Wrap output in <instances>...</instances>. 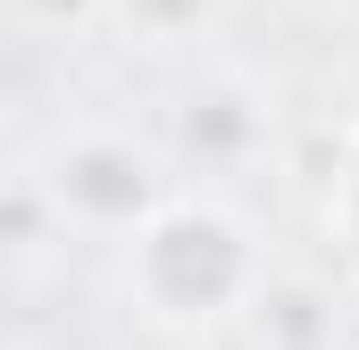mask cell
<instances>
[{"instance_id":"3","label":"cell","mask_w":359,"mask_h":350,"mask_svg":"<svg viewBox=\"0 0 359 350\" xmlns=\"http://www.w3.org/2000/svg\"><path fill=\"white\" fill-rule=\"evenodd\" d=\"M259 134H268V117H259V92L251 84H201V92H184V108H176V142L201 167L251 159Z\"/></svg>"},{"instance_id":"1","label":"cell","mask_w":359,"mask_h":350,"mask_svg":"<svg viewBox=\"0 0 359 350\" xmlns=\"http://www.w3.org/2000/svg\"><path fill=\"white\" fill-rule=\"evenodd\" d=\"M259 284H268V267L251 251V225L217 200H168L126 242V292L159 326H217V317L251 309Z\"/></svg>"},{"instance_id":"6","label":"cell","mask_w":359,"mask_h":350,"mask_svg":"<svg viewBox=\"0 0 359 350\" xmlns=\"http://www.w3.org/2000/svg\"><path fill=\"white\" fill-rule=\"evenodd\" d=\"M34 17H50V25H92L100 8H117V0H25Z\"/></svg>"},{"instance_id":"5","label":"cell","mask_w":359,"mask_h":350,"mask_svg":"<svg viewBox=\"0 0 359 350\" xmlns=\"http://www.w3.org/2000/svg\"><path fill=\"white\" fill-rule=\"evenodd\" d=\"M117 8H126V25H142V34L176 42V34L201 25V8H209V0H117Z\"/></svg>"},{"instance_id":"2","label":"cell","mask_w":359,"mask_h":350,"mask_svg":"<svg viewBox=\"0 0 359 350\" xmlns=\"http://www.w3.org/2000/svg\"><path fill=\"white\" fill-rule=\"evenodd\" d=\"M42 192L59 200V225L92 234H134L168 209V175L134 134H67L42 167Z\"/></svg>"},{"instance_id":"4","label":"cell","mask_w":359,"mask_h":350,"mask_svg":"<svg viewBox=\"0 0 359 350\" xmlns=\"http://www.w3.org/2000/svg\"><path fill=\"white\" fill-rule=\"evenodd\" d=\"M251 317H259V334L276 350H326L334 334V309H326V292L318 284H259V300H251Z\"/></svg>"}]
</instances>
